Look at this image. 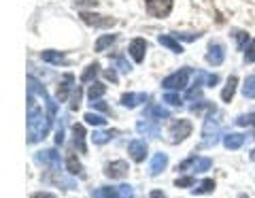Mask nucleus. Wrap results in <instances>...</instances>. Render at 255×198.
<instances>
[{"label":"nucleus","instance_id":"f257e3e1","mask_svg":"<svg viewBox=\"0 0 255 198\" xmlns=\"http://www.w3.org/2000/svg\"><path fill=\"white\" fill-rule=\"evenodd\" d=\"M51 122L49 117L43 113V109L36 107L34 102V92L28 90V143H38L49 134Z\"/></svg>","mask_w":255,"mask_h":198},{"label":"nucleus","instance_id":"f03ea898","mask_svg":"<svg viewBox=\"0 0 255 198\" xmlns=\"http://www.w3.org/2000/svg\"><path fill=\"white\" fill-rule=\"evenodd\" d=\"M189 75H191V68L189 66H185V68H181V70H177V73H172V75H168L162 81V88L164 90H183L187 85V79H189Z\"/></svg>","mask_w":255,"mask_h":198},{"label":"nucleus","instance_id":"7ed1b4c3","mask_svg":"<svg viewBox=\"0 0 255 198\" xmlns=\"http://www.w3.org/2000/svg\"><path fill=\"white\" fill-rule=\"evenodd\" d=\"M168 134H170V141H172V143H181V141H185L189 134H191V122H189V120L172 122L170 128H168Z\"/></svg>","mask_w":255,"mask_h":198},{"label":"nucleus","instance_id":"20e7f679","mask_svg":"<svg viewBox=\"0 0 255 198\" xmlns=\"http://www.w3.org/2000/svg\"><path fill=\"white\" fill-rule=\"evenodd\" d=\"M172 11V0H147V13L151 17H166Z\"/></svg>","mask_w":255,"mask_h":198},{"label":"nucleus","instance_id":"39448f33","mask_svg":"<svg viewBox=\"0 0 255 198\" xmlns=\"http://www.w3.org/2000/svg\"><path fill=\"white\" fill-rule=\"evenodd\" d=\"M36 162L43 166H49L51 171L60 173V154L55 149H43V152L36 154Z\"/></svg>","mask_w":255,"mask_h":198},{"label":"nucleus","instance_id":"423d86ee","mask_svg":"<svg viewBox=\"0 0 255 198\" xmlns=\"http://www.w3.org/2000/svg\"><path fill=\"white\" fill-rule=\"evenodd\" d=\"M128 154H130L134 162H142L147 156V143L145 141H138V139L130 141V143H128Z\"/></svg>","mask_w":255,"mask_h":198},{"label":"nucleus","instance_id":"0eeeda50","mask_svg":"<svg viewBox=\"0 0 255 198\" xmlns=\"http://www.w3.org/2000/svg\"><path fill=\"white\" fill-rule=\"evenodd\" d=\"M81 19L85 23H90V26H96V28H109L115 23L113 17H105V15H96V13H81Z\"/></svg>","mask_w":255,"mask_h":198},{"label":"nucleus","instance_id":"6e6552de","mask_svg":"<svg viewBox=\"0 0 255 198\" xmlns=\"http://www.w3.org/2000/svg\"><path fill=\"white\" fill-rule=\"evenodd\" d=\"M128 162H124V160H115V162H111L109 166H107V171H105V175L107 177H111V179H124L126 175H128Z\"/></svg>","mask_w":255,"mask_h":198},{"label":"nucleus","instance_id":"1a4fd4ad","mask_svg":"<svg viewBox=\"0 0 255 198\" xmlns=\"http://www.w3.org/2000/svg\"><path fill=\"white\" fill-rule=\"evenodd\" d=\"M128 51H130L134 62H142L145 60V53H147V41L145 38H134L130 47H128Z\"/></svg>","mask_w":255,"mask_h":198},{"label":"nucleus","instance_id":"9d476101","mask_svg":"<svg viewBox=\"0 0 255 198\" xmlns=\"http://www.w3.org/2000/svg\"><path fill=\"white\" fill-rule=\"evenodd\" d=\"M223 58H226V49H223V45L221 43H211L209 47V53H206V62L213 66H219Z\"/></svg>","mask_w":255,"mask_h":198},{"label":"nucleus","instance_id":"9b49d317","mask_svg":"<svg viewBox=\"0 0 255 198\" xmlns=\"http://www.w3.org/2000/svg\"><path fill=\"white\" fill-rule=\"evenodd\" d=\"M73 83H75V75L73 73H66L62 77V81L58 85V102H64L68 98V92L73 90Z\"/></svg>","mask_w":255,"mask_h":198},{"label":"nucleus","instance_id":"f8f14e48","mask_svg":"<svg viewBox=\"0 0 255 198\" xmlns=\"http://www.w3.org/2000/svg\"><path fill=\"white\" fill-rule=\"evenodd\" d=\"M166 166H168V156H166L164 152H157L155 156H153V160H151V166H149V173L151 175H159Z\"/></svg>","mask_w":255,"mask_h":198},{"label":"nucleus","instance_id":"ddd939ff","mask_svg":"<svg viewBox=\"0 0 255 198\" xmlns=\"http://www.w3.org/2000/svg\"><path fill=\"white\" fill-rule=\"evenodd\" d=\"M245 141H247L245 134L230 132V134H226V137H223V145H226V149H241Z\"/></svg>","mask_w":255,"mask_h":198},{"label":"nucleus","instance_id":"4468645a","mask_svg":"<svg viewBox=\"0 0 255 198\" xmlns=\"http://www.w3.org/2000/svg\"><path fill=\"white\" fill-rule=\"evenodd\" d=\"M219 113L217 115H209V117H206V120H204V128H202V137H206V139H211V132L213 134H217V130H219V124H221V120H219Z\"/></svg>","mask_w":255,"mask_h":198},{"label":"nucleus","instance_id":"2eb2a0df","mask_svg":"<svg viewBox=\"0 0 255 198\" xmlns=\"http://www.w3.org/2000/svg\"><path fill=\"white\" fill-rule=\"evenodd\" d=\"M73 134H75V147H77L81 154H87V145H85V128H83L81 124H75V126H73Z\"/></svg>","mask_w":255,"mask_h":198},{"label":"nucleus","instance_id":"dca6fc26","mask_svg":"<svg viewBox=\"0 0 255 198\" xmlns=\"http://www.w3.org/2000/svg\"><path fill=\"white\" fill-rule=\"evenodd\" d=\"M136 130L140 132V134H145V137H153V139H157L159 137V126L157 124H151V122H138L136 124Z\"/></svg>","mask_w":255,"mask_h":198},{"label":"nucleus","instance_id":"f3484780","mask_svg":"<svg viewBox=\"0 0 255 198\" xmlns=\"http://www.w3.org/2000/svg\"><path fill=\"white\" fill-rule=\"evenodd\" d=\"M147 100V94H124L122 96V105L128 109H134L138 102H145Z\"/></svg>","mask_w":255,"mask_h":198},{"label":"nucleus","instance_id":"a211bd4d","mask_svg":"<svg viewBox=\"0 0 255 198\" xmlns=\"http://www.w3.org/2000/svg\"><path fill=\"white\" fill-rule=\"evenodd\" d=\"M157 43H159V45H164V47H168V49H170L172 53H183L181 43H179V41H174V38H172V36H168V34L157 36Z\"/></svg>","mask_w":255,"mask_h":198},{"label":"nucleus","instance_id":"6ab92c4d","mask_svg":"<svg viewBox=\"0 0 255 198\" xmlns=\"http://www.w3.org/2000/svg\"><path fill=\"white\" fill-rule=\"evenodd\" d=\"M236 83H238V79L232 75L228 79V83H226V88H223V92H221V100L223 102H230L234 98V92H236Z\"/></svg>","mask_w":255,"mask_h":198},{"label":"nucleus","instance_id":"aec40b11","mask_svg":"<svg viewBox=\"0 0 255 198\" xmlns=\"http://www.w3.org/2000/svg\"><path fill=\"white\" fill-rule=\"evenodd\" d=\"M147 115H149V117H155V122H157V120H168V117H170V111L166 109V107H162V105H153V107L147 109Z\"/></svg>","mask_w":255,"mask_h":198},{"label":"nucleus","instance_id":"412c9836","mask_svg":"<svg viewBox=\"0 0 255 198\" xmlns=\"http://www.w3.org/2000/svg\"><path fill=\"white\" fill-rule=\"evenodd\" d=\"M105 92H107V85L100 83V81H96V83L90 85V90H87V96H90V100L94 102V100H98V98L105 96Z\"/></svg>","mask_w":255,"mask_h":198},{"label":"nucleus","instance_id":"4be33fe9","mask_svg":"<svg viewBox=\"0 0 255 198\" xmlns=\"http://www.w3.org/2000/svg\"><path fill=\"white\" fill-rule=\"evenodd\" d=\"M41 58H43V62H49V64H62V62H64V55L60 51H53V49L43 51Z\"/></svg>","mask_w":255,"mask_h":198},{"label":"nucleus","instance_id":"5701e85b","mask_svg":"<svg viewBox=\"0 0 255 198\" xmlns=\"http://www.w3.org/2000/svg\"><path fill=\"white\" fill-rule=\"evenodd\" d=\"M96 198H119V190L117 188L102 186V188L96 190Z\"/></svg>","mask_w":255,"mask_h":198},{"label":"nucleus","instance_id":"b1692460","mask_svg":"<svg viewBox=\"0 0 255 198\" xmlns=\"http://www.w3.org/2000/svg\"><path fill=\"white\" fill-rule=\"evenodd\" d=\"M213 190H215V181L213 179H204L194 188V194H211Z\"/></svg>","mask_w":255,"mask_h":198},{"label":"nucleus","instance_id":"393cba45","mask_svg":"<svg viewBox=\"0 0 255 198\" xmlns=\"http://www.w3.org/2000/svg\"><path fill=\"white\" fill-rule=\"evenodd\" d=\"M213 166V160L211 158H196L194 160V166H191V169H194L196 173H204V171H209Z\"/></svg>","mask_w":255,"mask_h":198},{"label":"nucleus","instance_id":"a878e982","mask_svg":"<svg viewBox=\"0 0 255 198\" xmlns=\"http://www.w3.org/2000/svg\"><path fill=\"white\" fill-rule=\"evenodd\" d=\"M98 70H100V64H98V62H94V64H90V66H87V68L83 70V75H81V81H83V83L92 81V79H94L96 75H98Z\"/></svg>","mask_w":255,"mask_h":198},{"label":"nucleus","instance_id":"bb28decb","mask_svg":"<svg viewBox=\"0 0 255 198\" xmlns=\"http://www.w3.org/2000/svg\"><path fill=\"white\" fill-rule=\"evenodd\" d=\"M115 34H105V36H100L98 41H96V51H105L109 45H113L115 43Z\"/></svg>","mask_w":255,"mask_h":198},{"label":"nucleus","instance_id":"cd10ccee","mask_svg":"<svg viewBox=\"0 0 255 198\" xmlns=\"http://www.w3.org/2000/svg\"><path fill=\"white\" fill-rule=\"evenodd\" d=\"M243 94H245V98H255V75L247 77V81L243 85Z\"/></svg>","mask_w":255,"mask_h":198},{"label":"nucleus","instance_id":"c85d7f7f","mask_svg":"<svg viewBox=\"0 0 255 198\" xmlns=\"http://www.w3.org/2000/svg\"><path fill=\"white\" fill-rule=\"evenodd\" d=\"M66 166H68V173H70V175H79V173H81V162L77 160V156H75V154H70V156H68Z\"/></svg>","mask_w":255,"mask_h":198},{"label":"nucleus","instance_id":"c756f323","mask_svg":"<svg viewBox=\"0 0 255 198\" xmlns=\"http://www.w3.org/2000/svg\"><path fill=\"white\" fill-rule=\"evenodd\" d=\"M113 134H115V132H94L92 141H94L96 145H105V143H109V141L113 139Z\"/></svg>","mask_w":255,"mask_h":198},{"label":"nucleus","instance_id":"7c9ffc66","mask_svg":"<svg viewBox=\"0 0 255 198\" xmlns=\"http://www.w3.org/2000/svg\"><path fill=\"white\" fill-rule=\"evenodd\" d=\"M164 102H166V105H170V107H181V105H183V98L179 96V94L168 92V94L164 96Z\"/></svg>","mask_w":255,"mask_h":198},{"label":"nucleus","instance_id":"2f4dec72","mask_svg":"<svg viewBox=\"0 0 255 198\" xmlns=\"http://www.w3.org/2000/svg\"><path fill=\"white\" fill-rule=\"evenodd\" d=\"M83 120H85L87 124H92V126H105V124H107L105 117H102V115H96V113H85Z\"/></svg>","mask_w":255,"mask_h":198},{"label":"nucleus","instance_id":"473e14b6","mask_svg":"<svg viewBox=\"0 0 255 198\" xmlns=\"http://www.w3.org/2000/svg\"><path fill=\"white\" fill-rule=\"evenodd\" d=\"M79 105H81V88H77L73 90V98H70V111H77Z\"/></svg>","mask_w":255,"mask_h":198},{"label":"nucleus","instance_id":"72a5a7b5","mask_svg":"<svg viewBox=\"0 0 255 198\" xmlns=\"http://www.w3.org/2000/svg\"><path fill=\"white\" fill-rule=\"evenodd\" d=\"M234 36H236L238 49H241V51H243V49H245V45H247V43H249V34H247V32H243V30H238V32H236Z\"/></svg>","mask_w":255,"mask_h":198},{"label":"nucleus","instance_id":"f704fd0d","mask_svg":"<svg viewBox=\"0 0 255 198\" xmlns=\"http://www.w3.org/2000/svg\"><path fill=\"white\" fill-rule=\"evenodd\" d=\"M236 124H238V126H253V124H255V113H249V115H241V117H236Z\"/></svg>","mask_w":255,"mask_h":198},{"label":"nucleus","instance_id":"c9c22d12","mask_svg":"<svg viewBox=\"0 0 255 198\" xmlns=\"http://www.w3.org/2000/svg\"><path fill=\"white\" fill-rule=\"evenodd\" d=\"M215 111L213 102H200V105H191V113H202V111Z\"/></svg>","mask_w":255,"mask_h":198},{"label":"nucleus","instance_id":"e433bc0d","mask_svg":"<svg viewBox=\"0 0 255 198\" xmlns=\"http://www.w3.org/2000/svg\"><path fill=\"white\" fill-rule=\"evenodd\" d=\"M117 66H119V70H122V73H130V70H132L130 62H128L124 55H117Z\"/></svg>","mask_w":255,"mask_h":198},{"label":"nucleus","instance_id":"4c0bfd02","mask_svg":"<svg viewBox=\"0 0 255 198\" xmlns=\"http://www.w3.org/2000/svg\"><path fill=\"white\" fill-rule=\"evenodd\" d=\"M177 36V41H196V38H200V34H194V32H181V34H174Z\"/></svg>","mask_w":255,"mask_h":198},{"label":"nucleus","instance_id":"58836bf2","mask_svg":"<svg viewBox=\"0 0 255 198\" xmlns=\"http://www.w3.org/2000/svg\"><path fill=\"white\" fill-rule=\"evenodd\" d=\"M247 62H255V38L249 43V47H247V53H245Z\"/></svg>","mask_w":255,"mask_h":198},{"label":"nucleus","instance_id":"ea45409f","mask_svg":"<svg viewBox=\"0 0 255 198\" xmlns=\"http://www.w3.org/2000/svg\"><path fill=\"white\" fill-rule=\"evenodd\" d=\"M174 186H177V188H191V186H194V177H183V179H177V181H174Z\"/></svg>","mask_w":255,"mask_h":198},{"label":"nucleus","instance_id":"a19ab883","mask_svg":"<svg viewBox=\"0 0 255 198\" xmlns=\"http://www.w3.org/2000/svg\"><path fill=\"white\" fill-rule=\"evenodd\" d=\"M119 198H132V186H119Z\"/></svg>","mask_w":255,"mask_h":198},{"label":"nucleus","instance_id":"79ce46f5","mask_svg":"<svg viewBox=\"0 0 255 198\" xmlns=\"http://www.w3.org/2000/svg\"><path fill=\"white\" fill-rule=\"evenodd\" d=\"M62 143H64V126H62V122H60L58 130H55V145H62Z\"/></svg>","mask_w":255,"mask_h":198},{"label":"nucleus","instance_id":"37998d69","mask_svg":"<svg viewBox=\"0 0 255 198\" xmlns=\"http://www.w3.org/2000/svg\"><path fill=\"white\" fill-rule=\"evenodd\" d=\"M200 94H202L200 85H196V88H191V90L187 92V98H189V100H194V98H198V96H200Z\"/></svg>","mask_w":255,"mask_h":198},{"label":"nucleus","instance_id":"c03bdc74","mask_svg":"<svg viewBox=\"0 0 255 198\" xmlns=\"http://www.w3.org/2000/svg\"><path fill=\"white\" fill-rule=\"evenodd\" d=\"M204 81H206V85H209V88H213V85L219 81V77H217V75H204Z\"/></svg>","mask_w":255,"mask_h":198},{"label":"nucleus","instance_id":"a18cd8bd","mask_svg":"<svg viewBox=\"0 0 255 198\" xmlns=\"http://www.w3.org/2000/svg\"><path fill=\"white\" fill-rule=\"evenodd\" d=\"M92 107H94V109H98V111H105V113L109 111V107L105 105V102H100V100H94V102H92Z\"/></svg>","mask_w":255,"mask_h":198},{"label":"nucleus","instance_id":"49530a36","mask_svg":"<svg viewBox=\"0 0 255 198\" xmlns=\"http://www.w3.org/2000/svg\"><path fill=\"white\" fill-rule=\"evenodd\" d=\"M105 75H107V79H111V81H117V73H115V70H113V68H109V70H107V73H105Z\"/></svg>","mask_w":255,"mask_h":198},{"label":"nucleus","instance_id":"de8ad7c7","mask_svg":"<svg viewBox=\"0 0 255 198\" xmlns=\"http://www.w3.org/2000/svg\"><path fill=\"white\" fill-rule=\"evenodd\" d=\"M32 198H55V196H53V194H49V192H36Z\"/></svg>","mask_w":255,"mask_h":198},{"label":"nucleus","instance_id":"09e8293b","mask_svg":"<svg viewBox=\"0 0 255 198\" xmlns=\"http://www.w3.org/2000/svg\"><path fill=\"white\" fill-rule=\"evenodd\" d=\"M149 198H166V194H164V192H159V190H153Z\"/></svg>","mask_w":255,"mask_h":198}]
</instances>
